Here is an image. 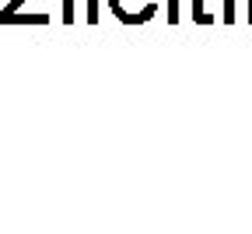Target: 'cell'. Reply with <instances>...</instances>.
<instances>
[{"mask_svg":"<svg viewBox=\"0 0 252 234\" xmlns=\"http://www.w3.org/2000/svg\"><path fill=\"white\" fill-rule=\"evenodd\" d=\"M193 21H200V25H207V21H210V14L203 11V0H193Z\"/></svg>","mask_w":252,"mask_h":234,"instance_id":"cell-1","label":"cell"},{"mask_svg":"<svg viewBox=\"0 0 252 234\" xmlns=\"http://www.w3.org/2000/svg\"><path fill=\"white\" fill-rule=\"evenodd\" d=\"M63 21H74V0H63Z\"/></svg>","mask_w":252,"mask_h":234,"instance_id":"cell-2","label":"cell"},{"mask_svg":"<svg viewBox=\"0 0 252 234\" xmlns=\"http://www.w3.org/2000/svg\"><path fill=\"white\" fill-rule=\"evenodd\" d=\"M21 4H25V0H11V7H7V11H4V14H0V21H4V18H11V14H14V11H18V7H21Z\"/></svg>","mask_w":252,"mask_h":234,"instance_id":"cell-3","label":"cell"},{"mask_svg":"<svg viewBox=\"0 0 252 234\" xmlns=\"http://www.w3.org/2000/svg\"><path fill=\"white\" fill-rule=\"evenodd\" d=\"M224 21H235V4L231 0H224Z\"/></svg>","mask_w":252,"mask_h":234,"instance_id":"cell-4","label":"cell"},{"mask_svg":"<svg viewBox=\"0 0 252 234\" xmlns=\"http://www.w3.org/2000/svg\"><path fill=\"white\" fill-rule=\"evenodd\" d=\"M88 21H91V25L98 21V11H94V0H88Z\"/></svg>","mask_w":252,"mask_h":234,"instance_id":"cell-5","label":"cell"},{"mask_svg":"<svg viewBox=\"0 0 252 234\" xmlns=\"http://www.w3.org/2000/svg\"><path fill=\"white\" fill-rule=\"evenodd\" d=\"M175 11H179V7H175V0H168V21H172V25L179 21V14H175Z\"/></svg>","mask_w":252,"mask_h":234,"instance_id":"cell-6","label":"cell"},{"mask_svg":"<svg viewBox=\"0 0 252 234\" xmlns=\"http://www.w3.org/2000/svg\"><path fill=\"white\" fill-rule=\"evenodd\" d=\"M249 21H252V0H249Z\"/></svg>","mask_w":252,"mask_h":234,"instance_id":"cell-7","label":"cell"}]
</instances>
